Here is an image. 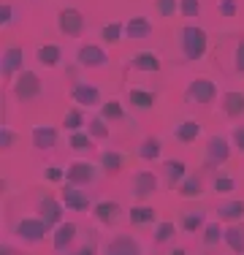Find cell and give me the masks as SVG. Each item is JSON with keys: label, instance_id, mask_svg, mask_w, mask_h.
<instances>
[{"label": "cell", "instance_id": "6da1fadb", "mask_svg": "<svg viewBox=\"0 0 244 255\" xmlns=\"http://www.w3.org/2000/svg\"><path fill=\"white\" fill-rule=\"evenodd\" d=\"M179 49L185 54L187 63H195V60H201L209 49V35H206V30H201L198 25H185L179 30Z\"/></svg>", "mask_w": 244, "mask_h": 255}, {"label": "cell", "instance_id": "7a4b0ae2", "mask_svg": "<svg viewBox=\"0 0 244 255\" xmlns=\"http://www.w3.org/2000/svg\"><path fill=\"white\" fill-rule=\"evenodd\" d=\"M215 98H217V87H215V82L206 79V76L193 79L185 90V101L193 103V106H209Z\"/></svg>", "mask_w": 244, "mask_h": 255}, {"label": "cell", "instance_id": "3957f363", "mask_svg": "<svg viewBox=\"0 0 244 255\" xmlns=\"http://www.w3.org/2000/svg\"><path fill=\"white\" fill-rule=\"evenodd\" d=\"M14 234H16V239L27 242V245H38V242L49 234V226L41 217H24V220L16 223Z\"/></svg>", "mask_w": 244, "mask_h": 255}, {"label": "cell", "instance_id": "277c9868", "mask_svg": "<svg viewBox=\"0 0 244 255\" xmlns=\"http://www.w3.org/2000/svg\"><path fill=\"white\" fill-rule=\"evenodd\" d=\"M14 95H16V101H22V103L38 98V95H41V79H38V74H33V71H22V74H16Z\"/></svg>", "mask_w": 244, "mask_h": 255}, {"label": "cell", "instance_id": "5b68a950", "mask_svg": "<svg viewBox=\"0 0 244 255\" xmlns=\"http://www.w3.org/2000/svg\"><path fill=\"white\" fill-rule=\"evenodd\" d=\"M95 177H98L95 166L90 160H73V163H68V168H65V179H68V185H76V187L93 185Z\"/></svg>", "mask_w": 244, "mask_h": 255}, {"label": "cell", "instance_id": "8992f818", "mask_svg": "<svg viewBox=\"0 0 244 255\" xmlns=\"http://www.w3.org/2000/svg\"><path fill=\"white\" fill-rule=\"evenodd\" d=\"M57 27H60V33L68 35V38L82 35V30H84V16H82V11H76V8H63V11L57 14Z\"/></svg>", "mask_w": 244, "mask_h": 255}, {"label": "cell", "instance_id": "52a82bcc", "mask_svg": "<svg viewBox=\"0 0 244 255\" xmlns=\"http://www.w3.org/2000/svg\"><path fill=\"white\" fill-rule=\"evenodd\" d=\"M71 98H73V103H79V106H90V109L103 106L101 103V90H98L93 82H73Z\"/></svg>", "mask_w": 244, "mask_h": 255}, {"label": "cell", "instance_id": "ba28073f", "mask_svg": "<svg viewBox=\"0 0 244 255\" xmlns=\"http://www.w3.org/2000/svg\"><path fill=\"white\" fill-rule=\"evenodd\" d=\"M106 60H109V54L98 44H84L82 49L76 52V65L79 68H103Z\"/></svg>", "mask_w": 244, "mask_h": 255}, {"label": "cell", "instance_id": "9c48e42d", "mask_svg": "<svg viewBox=\"0 0 244 255\" xmlns=\"http://www.w3.org/2000/svg\"><path fill=\"white\" fill-rule=\"evenodd\" d=\"M157 190V177L152 171H136L130 179V193L138 198V201H144V198H149L152 193Z\"/></svg>", "mask_w": 244, "mask_h": 255}, {"label": "cell", "instance_id": "30bf717a", "mask_svg": "<svg viewBox=\"0 0 244 255\" xmlns=\"http://www.w3.org/2000/svg\"><path fill=\"white\" fill-rule=\"evenodd\" d=\"M22 65H24V49L22 46H8V49H3V60H0L3 79H11L14 74H22Z\"/></svg>", "mask_w": 244, "mask_h": 255}, {"label": "cell", "instance_id": "8fae6325", "mask_svg": "<svg viewBox=\"0 0 244 255\" xmlns=\"http://www.w3.org/2000/svg\"><path fill=\"white\" fill-rule=\"evenodd\" d=\"M231 157V144L223 136H212L206 141V166H220Z\"/></svg>", "mask_w": 244, "mask_h": 255}, {"label": "cell", "instance_id": "7c38bea8", "mask_svg": "<svg viewBox=\"0 0 244 255\" xmlns=\"http://www.w3.org/2000/svg\"><path fill=\"white\" fill-rule=\"evenodd\" d=\"M103 255H141V245L133 236H114L106 242Z\"/></svg>", "mask_w": 244, "mask_h": 255}, {"label": "cell", "instance_id": "4fadbf2b", "mask_svg": "<svg viewBox=\"0 0 244 255\" xmlns=\"http://www.w3.org/2000/svg\"><path fill=\"white\" fill-rule=\"evenodd\" d=\"M93 215L98 223H103V226H117L120 217H122V206L117 201H98L93 206Z\"/></svg>", "mask_w": 244, "mask_h": 255}, {"label": "cell", "instance_id": "5bb4252c", "mask_svg": "<svg viewBox=\"0 0 244 255\" xmlns=\"http://www.w3.org/2000/svg\"><path fill=\"white\" fill-rule=\"evenodd\" d=\"M63 204L71 212H84V209H90V196L76 185H65L63 187Z\"/></svg>", "mask_w": 244, "mask_h": 255}, {"label": "cell", "instance_id": "9a60e30c", "mask_svg": "<svg viewBox=\"0 0 244 255\" xmlns=\"http://www.w3.org/2000/svg\"><path fill=\"white\" fill-rule=\"evenodd\" d=\"M76 234H79L76 223H60V226L54 228V234H52V247L57 253H65V250H68V245L76 239Z\"/></svg>", "mask_w": 244, "mask_h": 255}, {"label": "cell", "instance_id": "2e32d148", "mask_svg": "<svg viewBox=\"0 0 244 255\" xmlns=\"http://www.w3.org/2000/svg\"><path fill=\"white\" fill-rule=\"evenodd\" d=\"M33 147L46 152V149L57 147V128L52 125H35L33 128Z\"/></svg>", "mask_w": 244, "mask_h": 255}, {"label": "cell", "instance_id": "e0dca14e", "mask_svg": "<svg viewBox=\"0 0 244 255\" xmlns=\"http://www.w3.org/2000/svg\"><path fill=\"white\" fill-rule=\"evenodd\" d=\"M152 35V22L146 16H130L125 22V38L130 41H146Z\"/></svg>", "mask_w": 244, "mask_h": 255}, {"label": "cell", "instance_id": "ac0fdd59", "mask_svg": "<svg viewBox=\"0 0 244 255\" xmlns=\"http://www.w3.org/2000/svg\"><path fill=\"white\" fill-rule=\"evenodd\" d=\"M38 212H41V220H44L49 228L63 223V206H60V201H54V198H49V196L38 201Z\"/></svg>", "mask_w": 244, "mask_h": 255}, {"label": "cell", "instance_id": "d6986e66", "mask_svg": "<svg viewBox=\"0 0 244 255\" xmlns=\"http://www.w3.org/2000/svg\"><path fill=\"white\" fill-rule=\"evenodd\" d=\"M130 68L155 74V71H160V54H157V52H136L130 57Z\"/></svg>", "mask_w": 244, "mask_h": 255}, {"label": "cell", "instance_id": "ffe728a7", "mask_svg": "<svg viewBox=\"0 0 244 255\" xmlns=\"http://www.w3.org/2000/svg\"><path fill=\"white\" fill-rule=\"evenodd\" d=\"M198 136H201V123L198 120H185V123H179L174 128V138L179 144H193Z\"/></svg>", "mask_w": 244, "mask_h": 255}, {"label": "cell", "instance_id": "44dd1931", "mask_svg": "<svg viewBox=\"0 0 244 255\" xmlns=\"http://www.w3.org/2000/svg\"><path fill=\"white\" fill-rule=\"evenodd\" d=\"M35 60H38L44 68H57L60 60H63V49H60L57 44H44V46H38V52H35Z\"/></svg>", "mask_w": 244, "mask_h": 255}, {"label": "cell", "instance_id": "7402d4cb", "mask_svg": "<svg viewBox=\"0 0 244 255\" xmlns=\"http://www.w3.org/2000/svg\"><path fill=\"white\" fill-rule=\"evenodd\" d=\"M223 112L228 114L231 120L242 117L244 114V93H239V90H231V93L223 95Z\"/></svg>", "mask_w": 244, "mask_h": 255}, {"label": "cell", "instance_id": "603a6c76", "mask_svg": "<svg viewBox=\"0 0 244 255\" xmlns=\"http://www.w3.org/2000/svg\"><path fill=\"white\" fill-rule=\"evenodd\" d=\"M217 217L225 223H236L244 220V201H225L217 206Z\"/></svg>", "mask_w": 244, "mask_h": 255}, {"label": "cell", "instance_id": "cb8c5ba5", "mask_svg": "<svg viewBox=\"0 0 244 255\" xmlns=\"http://www.w3.org/2000/svg\"><path fill=\"white\" fill-rule=\"evenodd\" d=\"M157 217V212L152 209V206H133L130 212H127V220H130V226H152Z\"/></svg>", "mask_w": 244, "mask_h": 255}, {"label": "cell", "instance_id": "d4e9b609", "mask_svg": "<svg viewBox=\"0 0 244 255\" xmlns=\"http://www.w3.org/2000/svg\"><path fill=\"white\" fill-rule=\"evenodd\" d=\"M163 174H166V179L171 185H176V182H185L187 179V166L185 160H166L163 163Z\"/></svg>", "mask_w": 244, "mask_h": 255}, {"label": "cell", "instance_id": "484cf974", "mask_svg": "<svg viewBox=\"0 0 244 255\" xmlns=\"http://www.w3.org/2000/svg\"><path fill=\"white\" fill-rule=\"evenodd\" d=\"M160 152H163V144H160V138H155V136L144 138V141L138 144V157H141V160H157Z\"/></svg>", "mask_w": 244, "mask_h": 255}, {"label": "cell", "instance_id": "4316f807", "mask_svg": "<svg viewBox=\"0 0 244 255\" xmlns=\"http://www.w3.org/2000/svg\"><path fill=\"white\" fill-rule=\"evenodd\" d=\"M127 101H130L136 109H144V112L155 106V95H152L149 90H138V87H130V90H127Z\"/></svg>", "mask_w": 244, "mask_h": 255}, {"label": "cell", "instance_id": "83f0119b", "mask_svg": "<svg viewBox=\"0 0 244 255\" xmlns=\"http://www.w3.org/2000/svg\"><path fill=\"white\" fill-rule=\"evenodd\" d=\"M122 155L120 152H114V149H106V152L101 155V166H103V171L109 174V177H114V174H120L122 171Z\"/></svg>", "mask_w": 244, "mask_h": 255}, {"label": "cell", "instance_id": "f1b7e54d", "mask_svg": "<svg viewBox=\"0 0 244 255\" xmlns=\"http://www.w3.org/2000/svg\"><path fill=\"white\" fill-rule=\"evenodd\" d=\"M225 245H228L234 253L244 255V228H236V226L225 228Z\"/></svg>", "mask_w": 244, "mask_h": 255}, {"label": "cell", "instance_id": "f546056e", "mask_svg": "<svg viewBox=\"0 0 244 255\" xmlns=\"http://www.w3.org/2000/svg\"><path fill=\"white\" fill-rule=\"evenodd\" d=\"M182 228H185L187 234H195L198 228H206V212H201V209L187 212V215L182 217Z\"/></svg>", "mask_w": 244, "mask_h": 255}, {"label": "cell", "instance_id": "4dcf8cb0", "mask_svg": "<svg viewBox=\"0 0 244 255\" xmlns=\"http://www.w3.org/2000/svg\"><path fill=\"white\" fill-rule=\"evenodd\" d=\"M84 125H87V120H84L82 109H68V112H65V117H63V128H65V130L79 133Z\"/></svg>", "mask_w": 244, "mask_h": 255}, {"label": "cell", "instance_id": "1f68e13d", "mask_svg": "<svg viewBox=\"0 0 244 255\" xmlns=\"http://www.w3.org/2000/svg\"><path fill=\"white\" fill-rule=\"evenodd\" d=\"M122 35H125V25H122V22H106L101 30V38L106 41V44H120Z\"/></svg>", "mask_w": 244, "mask_h": 255}, {"label": "cell", "instance_id": "d6a6232c", "mask_svg": "<svg viewBox=\"0 0 244 255\" xmlns=\"http://www.w3.org/2000/svg\"><path fill=\"white\" fill-rule=\"evenodd\" d=\"M220 242H225V228L220 226V220L209 223V226L204 228V245L206 247H215V245H220Z\"/></svg>", "mask_w": 244, "mask_h": 255}, {"label": "cell", "instance_id": "836d02e7", "mask_svg": "<svg viewBox=\"0 0 244 255\" xmlns=\"http://www.w3.org/2000/svg\"><path fill=\"white\" fill-rule=\"evenodd\" d=\"M101 117L106 120V123H114V120H122L125 117V112H122V103L117 98H112V101H106L101 106Z\"/></svg>", "mask_w": 244, "mask_h": 255}, {"label": "cell", "instance_id": "e575fe53", "mask_svg": "<svg viewBox=\"0 0 244 255\" xmlns=\"http://www.w3.org/2000/svg\"><path fill=\"white\" fill-rule=\"evenodd\" d=\"M68 147H71V149H76V152H87V149H93V136H90V133H84V130L71 133Z\"/></svg>", "mask_w": 244, "mask_h": 255}, {"label": "cell", "instance_id": "d590c367", "mask_svg": "<svg viewBox=\"0 0 244 255\" xmlns=\"http://www.w3.org/2000/svg\"><path fill=\"white\" fill-rule=\"evenodd\" d=\"M201 179L198 177H187L185 182H179V196L182 198H198L201 196Z\"/></svg>", "mask_w": 244, "mask_h": 255}, {"label": "cell", "instance_id": "8d00e7d4", "mask_svg": "<svg viewBox=\"0 0 244 255\" xmlns=\"http://www.w3.org/2000/svg\"><path fill=\"white\" fill-rule=\"evenodd\" d=\"M87 133H90L93 138H98V141H106V138H109L106 120H103V117H93V120L87 123Z\"/></svg>", "mask_w": 244, "mask_h": 255}, {"label": "cell", "instance_id": "74e56055", "mask_svg": "<svg viewBox=\"0 0 244 255\" xmlns=\"http://www.w3.org/2000/svg\"><path fill=\"white\" fill-rule=\"evenodd\" d=\"M174 234H176V226L171 220H163V223H157V228H155V242L157 245H166Z\"/></svg>", "mask_w": 244, "mask_h": 255}, {"label": "cell", "instance_id": "f35d334b", "mask_svg": "<svg viewBox=\"0 0 244 255\" xmlns=\"http://www.w3.org/2000/svg\"><path fill=\"white\" fill-rule=\"evenodd\" d=\"M236 190V179L234 177H225V174H220L215 177V193L217 196H228V193Z\"/></svg>", "mask_w": 244, "mask_h": 255}, {"label": "cell", "instance_id": "ab89813d", "mask_svg": "<svg viewBox=\"0 0 244 255\" xmlns=\"http://www.w3.org/2000/svg\"><path fill=\"white\" fill-rule=\"evenodd\" d=\"M179 11L182 16H201V0H179Z\"/></svg>", "mask_w": 244, "mask_h": 255}, {"label": "cell", "instance_id": "60d3db41", "mask_svg": "<svg viewBox=\"0 0 244 255\" xmlns=\"http://www.w3.org/2000/svg\"><path fill=\"white\" fill-rule=\"evenodd\" d=\"M234 68L244 74V35L236 41V49H234Z\"/></svg>", "mask_w": 244, "mask_h": 255}, {"label": "cell", "instance_id": "b9f144b4", "mask_svg": "<svg viewBox=\"0 0 244 255\" xmlns=\"http://www.w3.org/2000/svg\"><path fill=\"white\" fill-rule=\"evenodd\" d=\"M14 141H16L14 130H11L8 125H0V147H3V149H11V147H14Z\"/></svg>", "mask_w": 244, "mask_h": 255}, {"label": "cell", "instance_id": "7bdbcfd3", "mask_svg": "<svg viewBox=\"0 0 244 255\" xmlns=\"http://www.w3.org/2000/svg\"><path fill=\"white\" fill-rule=\"evenodd\" d=\"M155 8L160 11V16H174L176 14V0H155Z\"/></svg>", "mask_w": 244, "mask_h": 255}, {"label": "cell", "instance_id": "ee69618b", "mask_svg": "<svg viewBox=\"0 0 244 255\" xmlns=\"http://www.w3.org/2000/svg\"><path fill=\"white\" fill-rule=\"evenodd\" d=\"M44 179H49V182H63V179H65V168H60V166H46V168H44Z\"/></svg>", "mask_w": 244, "mask_h": 255}, {"label": "cell", "instance_id": "f6af8a7d", "mask_svg": "<svg viewBox=\"0 0 244 255\" xmlns=\"http://www.w3.org/2000/svg\"><path fill=\"white\" fill-rule=\"evenodd\" d=\"M217 11H220V16H236V0H220Z\"/></svg>", "mask_w": 244, "mask_h": 255}, {"label": "cell", "instance_id": "bcb514c9", "mask_svg": "<svg viewBox=\"0 0 244 255\" xmlns=\"http://www.w3.org/2000/svg\"><path fill=\"white\" fill-rule=\"evenodd\" d=\"M11 22H14V5H11V3H3V8H0V25L8 27Z\"/></svg>", "mask_w": 244, "mask_h": 255}, {"label": "cell", "instance_id": "7dc6e473", "mask_svg": "<svg viewBox=\"0 0 244 255\" xmlns=\"http://www.w3.org/2000/svg\"><path fill=\"white\" fill-rule=\"evenodd\" d=\"M234 144L239 152H244V125L242 128H234Z\"/></svg>", "mask_w": 244, "mask_h": 255}, {"label": "cell", "instance_id": "c3c4849f", "mask_svg": "<svg viewBox=\"0 0 244 255\" xmlns=\"http://www.w3.org/2000/svg\"><path fill=\"white\" fill-rule=\"evenodd\" d=\"M73 255H98V250H95L93 245H84V247H79V250L73 253Z\"/></svg>", "mask_w": 244, "mask_h": 255}, {"label": "cell", "instance_id": "681fc988", "mask_svg": "<svg viewBox=\"0 0 244 255\" xmlns=\"http://www.w3.org/2000/svg\"><path fill=\"white\" fill-rule=\"evenodd\" d=\"M168 255H187V253H185V250H182V247H176V250H171Z\"/></svg>", "mask_w": 244, "mask_h": 255}, {"label": "cell", "instance_id": "f907efd6", "mask_svg": "<svg viewBox=\"0 0 244 255\" xmlns=\"http://www.w3.org/2000/svg\"><path fill=\"white\" fill-rule=\"evenodd\" d=\"M0 255H14V250H11V247H3V250H0Z\"/></svg>", "mask_w": 244, "mask_h": 255}]
</instances>
